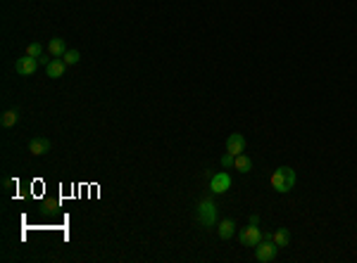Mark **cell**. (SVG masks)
I'll list each match as a JSON object with an SVG mask.
<instances>
[{
  "label": "cell",
  "instance_id": "7",
  "mask_svg": "<svg viewBox=\"0 0 357 263\" xmlns=\"http://www.w3.org/2000/svg\"><path fill=\"white\" fill-rule=\"evenodd\" d=\"M243 149H246V138H243L241 133H231V135L226 138V152L238 157V154H243Z\"/></svg>",
  "mask_w": 357,
  "mask_h": 263
},
{
  "label": "cell",
  "instance_id": "2",
  "mask_svg": "<svg viewBox=\"0 0 357 263\" xmlns=\"http://www.w3.org/2000/svg\"><path fill=\"white\" fill-rule=\"evenodd\" d=\"M217 204H214V199H200L198 202V206H195V218H198V223L210 228V225L217 223Z\"/></svg>",
  "mask_w": 357,
  "mask_h": 263
},
{
  "label": "cell",
  "instance_id": "13",
  "mask_svg": "<svg viewBox=\"0 0 357 263\" xmlns=\"http://www.w3.org/2000/svg\"><path fill=\"white\" fill-rule=\"evenodd\" d=\"M272 242H274L279 249H284V247H288L290 242V233L286 230V228H279L276 233H272Z\"/></svg>",
  "mask_w": 357,
  "mask_h": 263
},
{
  "label": "cell",
  "instance_id": "1",
  "mask_svg": "<svg viewBox=\"0 0 357 263\" xmlns=\"http://www.w3.org/2000/svg\"><path fill=\"white\" fill-rule=\"evenodd\" d=\"M295 180H298V175H295V171H293L290 166H279V169L272 173V178H269L272 190L281 192V195L290 192V190L295 187Z\"/></svg>",
  "mask_w": 357,
  "mask_h": 263
},
{
  "label": "cell",
  "instance_id": "9",
  "mask_svg": "<svg viewBox=\"0 0 357 263\" xmlns=\"http://www.w3.org/2000/svg\"><path fill=\"white\" fill-rule=\"evenodd\" d=\"M65 69H67V64H65L62 59H50V64H45V71H48L50 79H62V76H65Z\"/></svg>",
  "mask_w": 357,
  "mask_h": 263
},
{
  "label": "cell",
  "instance_id": "15",
  "mask_svg": "<svg viewBox=\"0 0 357 263\" xmlns=\"http://www.w3.org/2000/svg\"><path fill=\"white\" fill-rule=\"evenodd\" d=\"M62 62H65L67 66L79 64V62H81V53H79V50H67V53L62 55Z\"/></svg>",
  "mask_w": 357,
  "mask_h": 263
},
{
  "label": "cell",
  "instance_id": "8",
  "mask_svg": "<svg viewBox=\"0 0 357 263\" xmlns=\"http://www.w3.org/2000/svg\"><path fill=\"white\" fill-rule=\"evenodd\" d=\"M29 152H31L34 157H43L45 152H50V140H48V138H34V140L29 143Z\"/></svg>",
  "mask_w": 357,
  "mask_h": 263
},
{
  "label": "cell",
  "instance_id": "6",
  "mask_svg": "<svg viewBox=\"0 0 357 263\" xmlns=\"http://www.w3.org/2000/svg\"><path fill=\"white\" fill-rule=\"evenodd\" d=\"M38 59L36 57H29V55H24V57H19L17 62H14V71L19 74V76H34L36 74V69H38Z\"/></svg>",
  "mask_w": 357,
  "mask_h": 263
},
{
  "label": "cell",
  "instance_id": "3",
  "mask_svg": "<svg viewBox=\"0 0 357 263\" xmlns=\"http://www.w3.org/2000/svg\"><path fill=\"white\" fill-rule=\"evenodd\" d=\"M276 251H279V247L272 242V233H264V239L255 247V259L262 263H269L276 259Z\"/></svg>",
  "mask_w": 357,
  "mask_h": 263
},
{
  "label": "cell",
  "instance_id": "11",
  "mask_svg": "<svg viewBox=\"0 0 357 263\" xmlns=\"http://www.w3.org/2000/svg\"><path fill=\"white\" fill-rule=\"evenodd\" d=\"M48 53H50V57H62V55L67 53V43H65V38H50V43H48Z\"/></svg>",
  "mask_w": 357,
  "mask_h": 263
},
{
  "label": "cell",
  "instance_id": "14",
  "mask_svg": "<svg viewBox=\"0 0 357 263\" xmlns=\"http://www.w3.org/2000/svg\"><path fill=\"white\" fill-rule=\"evenodd\" d=\"M234 166H236V171L250 173V171H252V159L246 157V154H238V157L234 159Z\"/></svg>",
  "mask_w": 357,
  "mask_h": 263
},
{
  "label": "cell",
  "instance_id": "17",
  "mask_svg": "<svg viewBox=\"0 0 357 263\" xmlns=\"http://www.w3.org/2000/svg\"><path fill=\"white\" fill-rule=\"evenodd\" d=\"M234 154H229V152H226V154H221V166H224V169H226V166H234Z\"/></svg>",
  "mask_w": 357,
  "mask_h": 263
},
{
  "label": "cell",
  "instance_id": "12",
  "mask_svg": "<svg viewBox=\"0 0 357 263\" xmlns=\"http://www.w3.org/2000/svg\"><path fill=\"white\" fill-rule=\"evenodd\" d=\"M0 123H2V128H14L19 123V112L17 109H5L2 117H0Z\"/></svg>",
  "mask_w": 357,
  "mask_h": 263
},
{
  "label": "cell",
  "instance_id": "5",
  "mask_svg": "<svg viewBox=\"0 0 357 263\" xmlns=\"http://www.w3.org/2000/svg\"><path fill=\"white\" fill-rule=\"evenodd\" d=\"M229 187H231V175L226 171L214 173V175L210 178V192H212V195H224Z\"/></svg>",
  "mask_w": 357,
  "mask_h": 263
},
{
  "label": "cell",
  "instance_id": "18",
  "mask_svg": "<svg viewBox=\"0 0 357 263\" xmlns=\"http://www.w3.org/2000/svg\"><path fill=\"white\" fill-rule=\"evenodd\" d=\"M250 223H252V225H260V218H257V213H252V216H250Z\"/></svg>",
  "mask_w": 357,
  "mask_h": 263
},
{
  "label": "cell",
  "instance_id": "16",
  "mask_svg": "<svg viewBox=\"0 0 357 263\" xmlns=\"http://www.w3.org/2000/svg\"><path fill=\"white\" fill-rule=\"evenodd\" d=\"M41 53H43V45L41 43H29L27 45V50H24V55H29V57H41Z\"/></svg>",
  "mask_w": 357,
  "mask_h": 263
},
{
  "label": "cell",
  "instance_id": "10",
  "mask_svg": "<svg viewBox=\"0 0 357 263\" xmlns=\"http://www.w3.org/2000/svg\"><path fill=\"white\" fill-rule=\"evenodd\" d=\"M236 233V221L234 218H224L219 223V228H217V235L221 237V239H231Z\"/></svg>",
  "mask_w": 357,
  "mask_h": 263
},
{
  "label": "cell",
  "instance_id": "4",
  "mask_svg": "<svg viewBox=\"0 0 357 263\" xmlns=\"http://www.w3.org/2000/svg\"><path fill=\"white\" fill-rule=\"evenodd\" d=\"M262 239H264V233L260 230V225H248L241 230V244H246V247H257Z\"/></svg>",
  "mask_w": 357,
  "mask_h": 263
}]
</instances>
